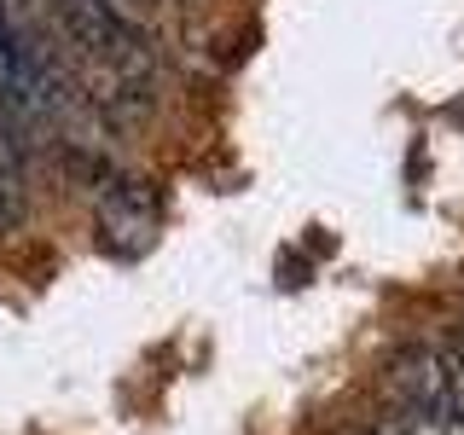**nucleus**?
Here are the masks:
<instances>
[{
    "label": "nucleus",
    "instance_id": "nucleus-1",
    "mask_svg": "<svg viewBox=\"0 0 464 435\" xmlns=\"http://www.w3.org/2000/svg\"><path fill=\"white\" fill-rule=\"evenodd\" d=\"M157 227H163V203L145 180L134 174H111L105 192H99V244L111 256L134 261L157 244Z\"/></svg>",
    "mask_w": 464,
    "mask_h": 435
},
{
    "label": "nucleus",
    "instance_id": "nucleus-2",
    "mask_svg": "<svg viewBox=\"0 0 464 435\" xmlns=\"http://www.w3.org/2000/svg\"><path fill=\"white\" fill-rule=\"evenodd\" d=\"M389 395L401 406H435V412H447V348L406 343L389 360Z\"/></svg>",
    "mask_w": 464,
    "mask_h": 435
},
{
    "label": "nucleus",
    "instance_id": "nucleus-3",
    "mask_svg": "<svg viewBox=\"0 0 464 435\" xmlns=\"http://www.w3.org/2000/svg\"><path fill=\"white\" fill-rule=\"evenodd\" d=\"M29 221V169H24V128L0 122V238L24 232Z\"/></svg>",
    "mask_w": 464,
    "mask_h": 435
},
{
    "label": "nucleus",
    "instance_id": "nucleus-4",
    "mask_svg": "<svg viewBox=\"0 0 464 435\" xmlns=\"http://www.w3.org/2000/svg\"><path fill=\"white\" fill-rule=\"evenodd\" d=\"M377 435H464V418L435 412V406H395Z\"/></svg>",
    "mask_w": 464,
    "mask_h": 435
},
{
    "label": "nucleus",
    "instance_id": "nucleus-5",
    "mask_svg": "<svg viewBox=\"0 0 464 435\" xmlns=\"http://www.w3.org/2000/svg\"><path fill=\"white\" fill-rule=\"evenodd\" d=\"M447 412L464 418V354L459 348H447Z\"/></svg>",
    "mask_w": 464,
    "mask_h": 435
},
{
    "label": "nucleus",
    "instance_id": "nucleus-6",
    "mask_svg": "<svg viewBox=\"0 0 464 435\" xmlns=\"http://www.w3.org/2000/svg\"><path fill=\"white\" fill-rule=\"evenodd\" d=\"M337 435H377V430H337Z\"/></svg>",
    "mask_w": 464,
    "mask_h": 435
}]
</instances>
